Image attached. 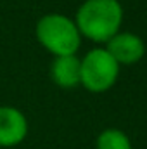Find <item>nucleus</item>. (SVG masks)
I'll list each match as a JSON object with an SVG mask.
<instances>
[{
    "label": "nucleus",
    "instance_id": "1",
    "mask_svg": "<svg viewBox=\"0 0 147 149\" xmlns=\"http://www.w3.org/2000/svg\"><path fill=\"white\" fill-rule=\"evenodd\" d=\"M123 5L119 0H85L76 10V28L81 38L94 43H106L121 31Z\"/></svg>",
    "mask_w": 147,
    "mask_h": 149
},
{
    "label": "nucleus",
    "instance_id": "2",
    "mask_svg": "<svg viewBox=\"0 0 147 149\" xmlns=\"http://www.w3.org/2000/svg\"><path fill=\"white\" fill-rule=\"evenodd\" d=\"M35 37L38 43L54 57L74 56L81 45V35L74 19L59 12H50L38 19Z\"/></svg>",
    "mask_w": 147,
    "mask_h": 149
},
{
    "label": "nucleus",
    "instance_id": "3",
    "mask_svg": "<svg viewBox=\"0 0 147 149\" xmlns=\"http://www.w3.org/2000/svg\"><path fill=\"white\" fill-rule=\"evenodd\" d=\"M119 70V64L104 47H95L80 59V85L92 94L107 92L118 81Z\"/></svg>",
    "mask_w": 147,
    "mask_h": 149
},
{
    "label": "nucleus",
    "instance_id": "4",
    "mask_svg": "<svg viewBox=\"0 0 147 149\" xmlns=\"http://www.w3.org/2000/svg\"><path fill=\"white\" fill-rule=\"evenodd\" d=\"M112 59L121 66H132L135 63H139L144 56H146V43L144 40L132 33V31H118L114 37L106 42L104 47Z\"/></svg>",
    "mask_w": 147,
    "mask_h": 149
},
{
    "label": "nucleus",
    "instance_id": "5",
    "mask_svg": "<svg viewBox=\"0 0 147 149\" xmlns=\"http://www.w3.org/2000/svg\"><path fill=\"white\" fill-rule=\"evenodd\" d=\"M28 135V120L14 106H0V148L19 146Z\"/></svg>",
    "mask_w": 147,
    "mask_h": 149
},
{
    "label": "nucleus",
    "instance_id": "6",
    "mask_svg": "<svg viewBox=\"0 0 147 149\" xmlns=\"http://www.w3.org/2000/svg\"><path fill=\"white\" fill-rule=\"evenodd\" d=\"M50 78L61 88H74L80 85V57L59 56L50 64Z\"/></svg>",
    "mask_w": 147,
    "mask_h": 149
},
{
    "label": "nucleus",
    "instance_id": "7",
    "mask_svg": "<svg viewBox=\"0 0 147 149\" xmlns=\"http://www.w3.org/2000/svg\"><path fill=\"white\" fill-rule=\"evenodd\" d=\"M95 149H133L130 137L119 128H106L97 135Z\"/></svg>",
    "mask_w": 147,
    "mask_h": 149
}]
</instances>
